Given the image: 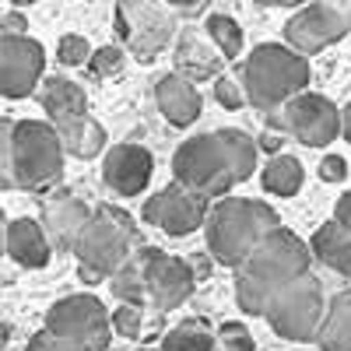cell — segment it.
<instances>
[{"instance_id": "6da1fadb", "label": "cell", "mask_w": 351, "mask_h": 351, "mask_svg": "<svg viewBox=\"0 0 351 351\" xmlns=\"http://www.w3.org/2000/svg\"><path fill=\"white\" fill-rule=\"evenodd\" d=\"M137 250V225L123 208H95L88 215L84 228L74 239V260H77V278L84 285H102L109 281Z\"/></svg>"}, {"instance_id": "b9f144b4", "label": "cell", "mask_w": 351, "mask_h": 351, "mask_svg": "<svg viewBox=\"0 0 351 351\" xmlns=\"http://www.w3.org/2000/svg\"><path fill=\"white\" fill-rule=\"evenodd\" d=\"M324 4H327V8L348 25V32H351V0H324Z\"/></svg>"}, {"instance_id": "7c38bea8", "label": "cell", "mask_w": 351, "mask_h": 351, "mask_svg": "<svg viewBox=\"0 0 351 351\" xmlns=\"http://www.w3.org/2000/svg\"><path fill=\"white\" fill-rule=\"evenodd\" d=\"M46 74V49L32 36H0V95L28 99Z\"/></svg>"}, {"instance_id": "8fae6325", "label": "cell", "mask_w": 351, "mask_h": 351, "mask_svg": "<svg viewBox=\"0 0 351 351\" xmlns=\"http://www.w3.org/2000/svg\"><path fill=\"white\" fill-rule=\"evenodd\" d=\"M144 256V288H148V306H155L158 313L180 309L190 295H193V271L190 263L172 256L158 246H141Z\"/></svg>"}, {"instance_id": "2e32d148", "label": "cell", "mask_w": 351, "mask_h": 351, "mask_svg": "<svg viewBox=\"0 0 351 351\" xmlns=\"http://www.w3.org/2000/svg\"><path fill=\"white\" fill-rule=\"evenodd\" d=\"M88 215H92V208H88L81 197H74V193H53V197H46V204H43L39 225H43V232H46V239H49L53 250L71 253L77 232H81L84 221H88Z\"/></svg>"}, {"instance_id": "60d3db41", "label": "cell", "mask_w": 351, "mask_h": 351, "mask_svg": "<svg viewBox=\"0 0 351 351\" xmlns=\"http://www.w3.org/2000/svg\"><path fill=\"white\" fill-rule=\"evenodd\" d=\"M256 148H260V152H267L271 158H274V155H281V134L267 130V134H263V137L256 141Z\"/></svg>"}, {"instance_id": "f6af8a7d", "label": "cell", "mask_w": 351, "mask_h": 351, "mask_svg": "<svg viewBox=\"0 0 351 351\" xmlns=\"http://www.w3.org/2000/svg\"><path fill=\"white\" fill-rule=\"evenodd\" d=\"M4 239H8V218L0 211V256H4Z\"/></svg>"}, {"instance_id": "4316f807", "label": "cell", "mask_w": 351, "mask_h": 351, "mask_svg": "<svg viewBox=\"0 0 351 351\" xmlns=\"http://www.w3.org/2000/svg\"><path fill=\"white\" fill-rule=\"evenodd\" d=\"M158 351H215V330H211L208 319L190 316L162 337Z\"/></svg>"}, {"instance_id": "7dc6e473", "label": "cell", "mask_w": 351, "mask_h": 351, "mask_svg": "<svg viewBox=\"0 0 351 351\" xmlns=\"http://www.w3.org/2000/svg\"><path fill=\"white\" fill-rule=\"evenodd\" d=\"M8 4H14V11H18V8H28V4H39V0H8Z\"/></svg>"}, {"instance_id": "cb8c5ba5", "label": "cell", "mask_w": 351, "mask_h": 351, "mask_svg": "<svg viewBox=\"0 0 351 351\" xmlns=\"http://www.w3.org/2000/svg\"><path fill=\"white\" fill-rule=\"evenodd\" d=\"M218 141H221V148H225V158L232 165V176H236V183L250 180V176L256 172V137H250L246 130H236V127H225V130H215Z\"/></svg>"}, {"instance_id": "5bb4252c", "label": "cell", "mask_w": 351, "mask_h": 351, "mask_svg": "<svg viewBox=\"0 0 351 351\" xmlns=\"http://www.w3.org/2000/svg\"><path fill=\"white\" fill-rule=\"evenodd\" d=\"M348 36V25L324 4V0H309V4L295 8L285 21V46L295 49L299 56H313L319 49H327Z\"/></svg>"}, {"instance_id": "44dd1931", "label": "cell", "mask_w": 351, "mask_h": 351, "mask_svg": "<svg viewBox=\"0 0 351 351\" xmlns=\"http://www.w3.org/2000/svg\"><path fill=\"white\" fill-rule=\"evenodd\" d=\"M313 260L327 263V267L341 278H351V232H344L334 218L327 225H319L309 239Z\"/></svg>"}, {"instance_id": "83f0119b", "label": "cell", "mask_w": 351, "mask_h": 351, "mask_svg": "<svg viewBox=\"0 0 351 351\" xmlns=\"http://www.w3.org/2000/svg\"><path fill=\"white\" fill-rule=\"evenodd\" d=\"M204 32H208L211 46L221 53V60H239V53H243V28H239L236 18L211 14L208 21H204Z\"/></svg>"}, {"instance_id": "7402d4cb", "label": "cell", "mask_w": 351, "mask_h": 351, "mask_svg": "<svg viewBox=\"0 0 351 351\" xmlns=\"http://www.w3.org/2000/svg\"><path fill=\"white\" fill-rule=\"evenodd\" d=\"M53 130L64 144V155H74V158L88 162V158H99L106 152V127L92 112H84V116H77V120H71L64 127H53Z\"/></svg>"}, {"instance_id": "bcb514c9", "label": "cell", "mask_w": 351, "mask_h": 351, "mask_svg": "<svg viewBox=\"0 0 351 351\" xmlns=\"http://www.w3.org/2000/svg\"><path fill=\"white\" fill-rule=\"evenodd\" d=\"M8 341H11V327L4 324V319H0V348H4Z\"/></svg>"}, {"instance_id": "603a6c76", "label": "cell", "mask_w": 351, "mask_h": 351, "mask_svg": "<svg viewBox=\"0 0 351 351\" xmlns=\"http://www.w3.org/2000/svg\"><path fill=\"white\" fill-rule=\"evenodd\" d=\"M324 351H351V295L341 291L327 302V316L316 330V341Z\"/></svg>"}, {"instance_id": "d4e9b609", "label": "cell", "mask_w": 351, "mask_h": 351, "mask_svg": "<svg viewBox=\"0 0 351 351\" xmlns=\"http://www.w3.org/2000/svg\"><path fill=\"white\" fill-rule=\"evenodd\" d=\"M302 180H306L302 162L291 158V155H274L267 165H263V172H260L263 190L274 193V197H295L302 190Z\"/></svg>"}, {"instance_id": "30bf717a", "label": "cell", "mask_w": 351, "mask_h": 351, "mask_svg": "<svg viewBox=\"0 0 351 351\" xmlns=\"http://www.w3.org/2000/svg\"><path fill=\"white\" fill-rule=\"evenodd\" d=\"M46 334L53 337H64L74 341L81 348H92V351H106L112 341V324H109V313L102 306V299L88 295V291H77V295H67L60 302H53L46 313Z\"/></svg>"}, {"instance_id": "8d00e7d4", "label": "cell", "mask_w": 351, "mask_h": 351, "mask_svg": "<svg viewBox=\"0 0 351 351\" xmlns=\"http://www.w3.org/2000/svg\"><path fill=\"white\" fill-rule=\"evenodd\" d=\"M348 176V162L341 155H327L324 162H319V180L324 183H341Z\"/></svg>"}, {"instance_id": "7a4b0ae2", "label": "cell", "mask_w": 351, "mask_h": 351, "mask_svg": "<svg viewBox=\"0 0 351 351\" xmlns=\"http://www.w3.org/2000/svg\"><path fill=\"white\" fill-rule=\"evenodd\" d=\"M271 228H278V211L253 197H221L204 218L208 250L225 267H243V260Z\"/></svg>"}, {"instance_id": "ac0fdd59", "label": "cell", "mask_w": 351, "mask_h": 351, "mask_svg": "<svg viewBox=\"0 0 351 351\" xmlns=\"http://www.w3.org/2000/svg\"><path fill=\"white\" fill-rule=\"evenodd\" d=\"M36 92H39V106L46 109L53 127H64V123H71V120L88 112L84 88L71 77H43Z\"/></svg>"}, {"instance_id": "c3c4849f", "label": "cell", "mask_w": 351, "mask_h": 351, "mask_svg": "<svg viewBox=\"0 0 351 351\" xmlns=\"http://www.w3.org/2000/svg\"><path fill=\"white\" fill-rule=\"evenodd\" d=\"M348 295H351V291H348Z\"/></svg>"}, {"instance_id": "1f68e13d", "label": "cell", "mask_w": 351, "mask_h": 351, "mask_svg": "<svg viewBox=\"0 0 351 351\" xmlns=\"http://www.w3.org/2000/svg\"><path fill=\"white\" fill-rule=\"evenodd\" d=\"M88 56H92V46H88L84 36H60V43H56V60H60L64 67H84L88 64Z\"/></svg>"}, {"instance_id": "8992f818", "label": "cell", "mask_w": 351, "mask_h": 351, "mask_svg": "<svg viewBox=\"0 0 351 351\" xmlns=\"http://www.w3.org/2000/svg\"><path fill=\"white\" fill-rule=\"evenodd\" d=\"M172 176L180 186L193 190L208 204L221 200L236 186V176H232V165L225 158L218 134H197V137L183 141L172 155Z\"/></svg>"}, {"instance_id": "4dcf8cb0", "label": "cell", "mask_w": 351, "mask_h": 351, "mask_svg": "<svg viewBox=\"0 0 351 351\" xmlns=\"http://www.w3.org/2000/svg\"><path fill=\"white\" fill-rule=\"evenodd\" d=\"M123 64H127V53L120 49V46H99V49H92V56H88V71H92L95 77H116L123 71Z\"/></svg>"}, {"instance_id": "9c48e42d", "label": "cell", "mask_w": 351, "mask_h": 351, "mask_svg": "<svg viewBox=\"0 0 351 351\" xmlns=\"http://www.w3.org/2000/svg\"><path fill=\"white\" fill-rule=\"evenodd\" d=\"M116 36L123 39L134 60L152 64L176 39V14L162 0H120L116 4Z\"/></svg>"}, {"instance_id": "484cf974", "label": "cell", "mask_w": 351, "mask_h": 351, "mask_svg": "<svg viewBox=\"0 0 351 351\" xmlns=\"http://www.w3.org/2000/svg\"><path fill=\"white\" fill-rule=\"evenodd\" d=\"M109 288H112V295L120 299L123 306H137V309L148 306V288H144V256H141V246L134 250V256L123 263V267L109 278Z\"/></svg>"}, {"instance_id": "f1b7e54d", "label": "cell", "mask_w": 351, "mask_h": 351, "mask_svg": "<svg viewBox=\"0 0 351 351\" xmlns=\"http://www.w3.org/2000/svg\"><path fill=\"white\" fill-rule=\"evenodd\" d=\"M267 302H271V291H263L246 274H236V306L246 316H263V313H267Z\"/></svg>"}, {"instance_id": "5b68a950", "label": "cell", "mask_w": 351, "mask_h": 351, "mask_svg": "<svg viewBox=\"0 0 351 351\" xmlns=\"http://www.w3.org/2000/svg\"><path fill=\"white\" fill-rule=\"evenodd\" d=\"M327 302L330 299L324 291V281L316 274H302L274 291L263 319L271 324V330L278 337L306 344V341H316V330L327 316Z\"/></svg>"}, {"instance_id": "9a60e30c", "label": "cell", "mask_w": 351, "mask_h": 351, "mask_svg": "<svg viewBox=\"0 0 351 351\" xmlns=\"http://www.w3.org/2000/svg\"><path fill=\"white\" fill-rule=\"evenodd\" d=\"M152 152L141 148V144H116V148L106 152L102 158V176H106V186L120 197H137L152 180Z\"/></svg>"}, {"instance_id": "d6a6232c", "label": "cell", "mask_w": 351, "mask_h": 351, "mask_svg": "<svg viewBox=\"0 0 351 351\" xmlns=\"http://www.w3.org/2000/svg\"><path fill=\"white\" fill-rule=\"evenodd\" d=\"M109 324H112V334L137 341L141 330H144V313H141L137 306H120L116 313H109Z\"/></svg>"}, {"instance_id": "681fc988", "label": "cell", "mask_w": 351, "mask_h": 351, "mask_svg": "<svg viewBox=\"0 0 351 351\" xmlns=\"http://www.w3.org/2000/svg\"><path fill=\"white\" fill-rule=\"evenodd\" d=\"M144 351H148V348H144Z\"/></svg>"}, {"instance_id": "4fadbf2b", "label": "cell", "mask_w": 351, "mask_h": 351, "mask_svg": "<svg viewBox=\"0 0 351 351\" xmlns=\"http://www.w3.org/2000/svg\"><path fill=\"white\" fill-rule=\"evenodd\" d=\"M208 208L211 204L204 197H197L193 190H186L172 180L155 197H148V204H144V221L169 232V236H190V232L204 228Z\"/></svg>"}, {"instance_id": "3957f363", "label": "cell", "mask_w": 351, "mask_h": 351, "mask_svg": "<svg viewBox=\"0 0 351 351\" xmlns=\"http://www.w3.org/2000/svg\"><path fill=\"white\" fill-rule=\"evenodd\" d=\"M243 92L253 109L263 116L281 109L288 99L306 92L309 84V60L288 49L285 43H263L243 60Z\"/></svg>"}, {"instance_id": "ffe728a7", "label": "cell", "mask_w": 351, "mask_h": 351, "mask_svg": "<svg viewBox=\"0 0 351 351\" xmlns=\"http://www.w3.org/2000/svg\"><path fill=\"white\" fill-rule=\"evenodd\" d=\"M176 74L186 81H215L221 74V53L197 32H183L176 43Z\"/></svg>"}, {"instance_id": "d6986e66", "label": "cell", "mask_w": 351, "mask_h": 351, "mask_svg": "<svg viewBox=\"0 0 351 351\" xmlns=\"http://www.w3.org/2000/svg\"><path fill=\"white\" fill-rule=\"evenodd\" d=\"M4 253L21 263V267H46L49 256H53V246L46 239V232L36 218H14L8 221V239H4Z\"/></svg>"}, {"instance_id": "f546056e", "label": "cell", "mask_w": 351, "mask_h": 351, "mask_svg": "<svg viewBox=\"0 0 351 351\" xmlns=\"http://www.w3.org/2000/svg\"><path fill=\"white\" fill-rule=\"evenodd\" d=\"M215 351H256L250 327L239 324V319H225L215 330Z\"/></svg>"}, {"instance_id": "ab89813d", "label": "cell", "mask_w": 351, "mask_h": 351, "mask_svg": "<svg viewBox=\"0 0 351 351\" xmlns=\"http://www.w3.org/2000/svg\"><path fill=\"white\" fill-rule=\"evenodd\" d=\"M334 221L344 228V232H351V190L337 200V211H334Z\"/></svg>"}, {"instance_id": "52a82bcc", "label": "cell", "mask_w": 351, "mask_h": 351, "mask_svg": "<svg viewBox=\"0 0 351 351\" xmlns=\"http://www.w3.org/2000/svg\"><path fill=\"white\" fill-rule=\"evenodd\" d=\"M309 263H313L309 243H302L295 232H288V228L278 225L253 246V253L243 260L239 274H246L250 281H256L263 291L274 295V291L285 288L288 281L309 274Z\"/></svg>"}, {"instance_id": "f35d334b", "label": "cell", "mask_w": 351, "mask_h": 351, "mask_svg": "<svg viewBox=\"0 0 351 351\" xmlns=\"http://www.w3.org/2000/svg\"><path fill=\"white\" fill-rule=\"evenodd\" d=\"M0 36H28V18L21 11H8L0 21Z\"/></svg>"}, {"instance_id": "ee69618b", "label": "cell", "mask_w": 351, "mask_h": 351, "mask_svg": "<svg viewBox=\"0 0 351 351\" xmlns=\"http://www.w3.org/2000/svg\"><path fill=\"white\" fill-rule=\"evenodd\" d=\"M341 134H344V141L351 144V102L341 109Z\"/></svg>"}, {"instance_id": "836d02e7", "label": "cell", "mask_w": 351, "mask_h": 351, "mask_svg": "<svg viewBox=\"0 0 351 351\" xmlns=\"http://www.w3.org/2000/svg\"><path fill=\"white\" fill-rule=\"evenodd\" d=\"M11 130H14V120L0 116V190H14V176H11Z\"/></svg>"}, {"instance_id": "d590c367", "label": "cell", "mask_w": 351, "mask_h": 351, "mask_svg": "<svg viewBox=\"0 0 351 351\" xmlns=\"http://www.w3.org/2000/svg\"><path fill=\"white\" fill-rule=\"evenodd\" d=\"M25 351H92V348H81L74 341H64V337H53V334L39 330V334H32V341H28Z\"/></svg>"}, {"instance_id": "e0dca14e", "label": "cell", "mask_w": 351, "mask_h": 351, "mask_svg": "<svg viewBox=\"0 0 351 351\" xmlns=\"http://www.w3.org/2000/svg\"><path fill=\"white\" fill-rule=\"evenodd\" d=\"M155 102H158L162 116H165L172 127H190V123H197V120H200V109H204V99H200V92H197V84L186 81V77H180L176 71L165 74V77H158V84H155Z\"/></svg>"}, {"instance_id": "7bdbcfd3", "label": "cell", "mask_w": 351, "mask_h": 351, "mask_svg": "<svg viewBox=\"0 0 351 351\" xmlns=\"http://www.w3.org/2000/svg\"><path fill=\"white\" fill-rule=\"evenodd\" d=\"M253 4H260V8H302L309 0H253Z\"/></svg>"}, {"instance_id": "e575fe53", "label": "cell", "mask_w": 351, "mask_h": 351, "mask_svg": "<svg viewBox=\"0 0 351 351\" xmlns=\"http://www.w3.org/2000/svg\"><path fill=\"white\" fill-rule=\"evenodd\" d=\"M215 99H218V106H225V109H243L246 92H243V84H239L236 77L218 74V77H215Z\"/></svg>"}, {"instance_id": "277c9868", "label": "cell", "mask_w": 351, "mask_h": 351, "mask_svg": "<svg viewBox=\"0 0 351 351\" xmlns=\"http://www.w3.org/2000/svg\"><path fill=\"white\" fill-rule=\"evenodd\" d=\"M11 176L18 190H46L64 176V144L49 120H14Z\"/></svg>"}, {"instance_id": "74e56055", "label": "cell", "mask_w": 351, "mask_h": 351, "mask_svg": "<svg viewBox=\"0 0 351 351\" xmlns=\"http://www.w3.org/2000/svg\"><path fill=\"white\" fill-rule=\"evenodd\" d=\"M162 4H165L172 14L197 18V14H204V8H208V0H162Z\"/></svg>"}, {"instance_id": "ba28073f", "label": "cell", "mask_w": 351, "mask_h": 351, "mask_svg": "<svg viewBox=\"0 0 351 351\" xmlns=\"http://www.w3.org/2000/svg\"><path fill=\"white\" fill-rule=\"evenodd\" d=\"M267 130L291 134L306 148H327L341 137V109L319 92H299L281 109L267 112Z\"/></svg>"}]
</instances>
